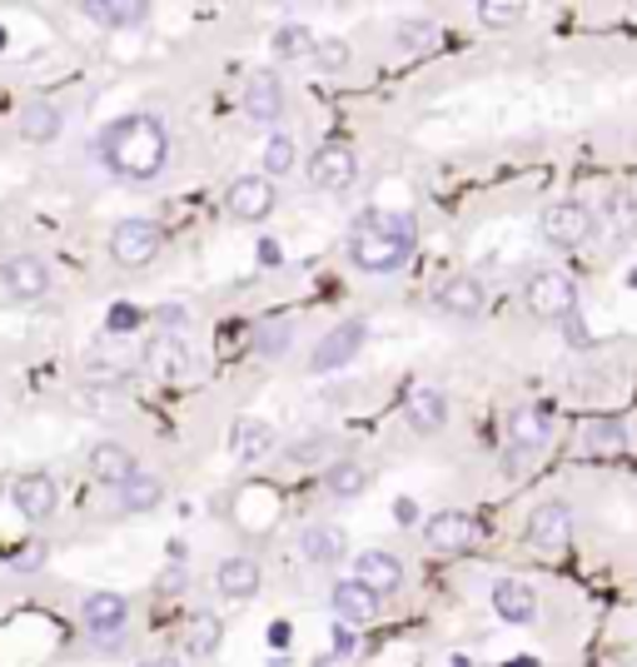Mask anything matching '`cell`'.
<instances>
[{"label":"cell","instance_id":"cell-5","mask_svg":"<svg viewBox=\"0 0 637 667\" xmlns=\"http://www.w3.org/2000/svg\"><path fill=\"white\" fill-rule=\"evenodd\" d=\"M573 543V508L567 503H537L528 518V548L537 557H563Z\"/></svg>","mask_w":637,"mask_h":667},{"label":"cell","instance_id":"cell-10","mask_svg":"<svg viewBox=\"0 0 637 667\" xmlns=\"http://www.w3.org/2000/svg\"><path fill=\"white\" fill-rule=\"evenodd\" d=\"M10 503L20 508V518H30V523H40V518H50L55 513V503H60V488H55V478L50 473H20L15 483H10Z\"/></svg>","mask_w":637,"mask_h":667},{"label":"cell","instance_id":"cell-13","mask_svg":"<svg viewBox=\"0 0 637 667\" xmlns=\"http://www.w3.org/2000/svg\"><path fill=\"white\" fill-rule=\"evenodd\" d=\"M279 110H284V85H279L274 70H259V75H249V85H244V119H254V125H274Z\"/></svg>","mask_w":637,"mask_h":667},{"label":"cell","instance_id":"cell-46","mask_svg":"<svg viewBox=\"0 0 637 667\" xmlns=\"http://www.w3.org/2000/svg\"><path fill=\"white\" fill-rule=\"evenodd\" d=\"M0 45H6V30H0Z\"/></svg>","mask_w":637,"mask_h":667},{"label":"cell","instance_id":"cell-6","mask_svg":"<svg viewBox=\"0 0 637 667\" xmlns=\"http://www.w3.org/2000/svg\"><path fill=\"white\" fill-rule=\"evenodd\" d=\"M155 254H159V225H149V219H125V225H115V235H109V259H115V264L139 269Z\"/></svg>","mask_w":637,"mask_h":667},{"label":"cell","instance_id":"cell-39","mask_svg":"<svg viewBox=\"0 0 637 667\" xmlns=\"http://www.w3.org/2000/svg\"><path fill=\"white\" fill-rule=\"evenodd\" d=\"M314 60H318V70H344L348 65V45H344V40H318Z\"/></svg>","mask_w":637,"mask_h":667},{"label":"cell","instance_id":"cell-25","mask_svg":"<svg viewBox=\"0 0 637 667\" xmlns=\"http://www.w3.org/2000/svg\"><path fill=\"white\" fill-rule=\"evenodd\" d=\"M145 364L155 368L159 378H189L195 358H189V348L179 344V338H155V344L145 348Z\"/></svg>","mask_w":637,"mask_h":667},{"label":"cell","instance_id":"cell-17","mask_svg":"<svg viewBox=\"0 0 637 667\" xmlns=\"http://www.w3.org/2000/svg\"><path fill=\"white\" fill-rule=\"evenodd\" d=\"M408 408V424H414V434H438V428L448 424V398L438 394L434 384H414L404 398Z\"/></svg>","mask_w":637,"mask_h":667},{"label":"cell","instance_id":"cell-7","mask_svg":"<svg viewBox=\"0 0 637 667\" xmlns=\"http://www.w3.org/2000/svg\"><path fill=\"white\" fill-rule=\"evenodd\" d=\"M364 338H368V324L364 319H344L338 329H328L324 338H318V348L309 354V368L314 374H328V368H344L348 358L364 348Z\"/></svg>","mask_w":637,"mask_h":667},{"label":"cell","instance_id":"cell-31","mask_svg":"<svg viewBox=\"0 0 637 667\" xmlns=\"http://www.w3.org/2000/svg\"><path fill=\"white\" fill-rule=\"evenodd\" d=\"M159 498H165V483H159L155 473H135L119 488V503H125L129 513H149V508H159Z\"/></svg>","mask_w":637,"mask_h":667},{"label":"cell","instance_id":"cell-18","mask_svg":"<svg viewBox=\"0 0 637 667\" xmlns=\"http://www.w3.org/2000/svg\"><path fill=\"white\" fill-rule=\"evenodd\" d=\"M354 577L384 597V593H398V583H404V563H398L394 553H378V548H368V553L354 557Z\"/></svg>","mask_w":637,"mask_h":667},{"label":"cell","instance_id":"cell-1","mask_svg":"<svg viewBox=\"0 0 637 667\" xmlns=\"http://www.w3.org/2000/svg\"><path fill=\"white\" fill-rule=\"evenodd\" d=\"M100 159L115 169L119 179H155L169 165V129L159 115L139 110V115H119L100 129Z\"/></svg>","mask_w":637,"mask_h":667},{"label":"cell","instance_id":"cell-8","mask_svg":"<svg viewBox=\"0 0 637 667\" xmlns=\"http://www.w3.org/2000/svg\"><path fill=\"white\" fill-rule=\"evenodd\" d=\"M80 623H85V633L95 643H119L129 623V603L119 593H90L85 607H80Z\"/></svg>","mask_w":637,"mask_h":667},{"label":"cell","instance_id":"cell-14","mask_svg":"<svg viewBox=\"0 0 637 667\" xmlns=\"http://www.w3.org/2000/svg\"><path fill=\"white\" fill-rule=\"evenodd\" d=\"M334 613L344 627H368L378 617V593L358 577H344V583H334Z\"/></svg>","mask_w":637,"mask_h":667},{"label":"cell","instance_id":"cell-41","mask_svg":"<svg viewBox=\"0 0 637 667\" xmlns=\"http://www.w3.org/2000/svg\"><path fill=\"white\" fill-rule=\"evenodd\" d=\"M324 454H334V444H328V438H309V444L294 448V463H314V458H324Z\"/></svg>","mask_w":637,"mask_h":667},{"label":"cell","instance_id":"cell-44","mask_svg":"<svg viewBox=\"0 0 637 667\" xmlns=\"http://www.w3.org/2000/svg\"><path fill=\"white\" fill-rule=\"evenodd\" d=\"M394 518H398V523H414V503H408V498H398V508H394Z\"/></svg>","mask_w":637,"mask_h":667},{"label":"cell","instance_id":"cell-28","mask_svg":"<svg viewBox=\"0 0 637 667\" xmlns=\"http://www.w3.org/2000/svg\"><path fill=\"white\" fill-rule=\"evenodd\" d=\"M60 135V110L55 105H25L20 110V139L25 145H50Z\"/></svg>","mask_w":637,"mask_h":667},{"label":"cell","instance_id":"cell-22","mask_svg":"<svg viewBox=\"0 0 637 667\" xmlns=\"http://www.w3.org/2000/svg\"><path fill=\"white\" fill-rule=\"evenodd\" d=\"M215 583H219V593H224V597H234V603H249V597L259 593V583H264V573H259L254 557L239 553V557H224V563H219Z\"/></svg>","mask_w":637,"mask_h":667},{"label":"cell","instance_id":"cell-40","mask_svg":"<svg viewBox=\"0 0 637 667\" xmlns=\"http://www.w3.org/2000/svg\"><path fill=\"white\" fill-rule=\"evenodd\" d=\"M139 319H145V314H139L135 304H115L105 314V329H109V334H129V329H139Z\"/></svg>","mask_w":637,"mask_h":667},{"label":"cell","instance_id":"cell-35","mask_svg":"<svg viewBox=\"0 0 637 667\" xmlns=\"http://www.w3.org/2000/svg\"><path fill=\"white\" fill-rule=\"evenodd\" d=\"M314 45H318V40L309 35L304 25H279V30H274V55H279V60H294V55H314Z\"/></svg>","mask_w":637,"mask_h":667},{"label":"cell","instance_id":"cell-23","mask_svg":"<svg viewBox=\"0 0 637 667\" xmlns=\"http://www.w3.org/2000/svg\"><path fill=\"white\" fill-rule=\"evenodd\" d=\"M6 289L15 299H40L50 289V264L40 254H15L6 264Z\"/></svg>","mask_w":637,"mask_h":667},{"label":"cell","instance_id":"cell-9","mask_svg":"<svg viewBox=\"0 0 637 667\" xmlns=\"http://www.w3.org/2000/svg\"><path fill=\"white\" fill-rule=\"evenodd\" d=\"M424 538L434 553H468L478 543V523L468 513H458V508H443V513H434L424 523Z\"/></svg>","mask_w":637,"mask_h":667},{"label":"cell","instance_id":"cell-34","mask_svg":"<svg viewBox=\"0 0 637 667\" xmlns=\"http://www.w3.org/2000/svg\"><path fill=\"white\" fill-rule=\"evenodd\" d=\"M364 488H368V473L358 463H348V458H344V463L328 468V493H334V498H358Z\"/></svg>","mask_w":637,"mask_h":667},{"label":"cell","instance_id":"cell-30","mask_svg":"<svg viewBox=\"0 0 637 667\" xmlns=\"http://www.w3.org/2000/svg\"><path fill=\"white\" fill-rule=\"evenodd\" d=\"M398 50H408V55H428V50L443 45V30L434 25V20H404V25L394 30Z\"/></svg>","mask_w":637,"mask_h":667},{"label":"cell","instance_id":"cell-38","mask_svg":"<svg viewBox=\"0 0 637 667\" xmlns=\"http://www.w3.org/2000/svg\"><path fill=\"white\" fill-rule=\"evenodd\" d=\"M478 20H483V25H518V20H523V6H518V0H478Z\"/></svg>","mask_w":637,"mask_h":667},{"label":"cell","instance_id":"cell-24","mask_svg":"<svg viewBox=\"0 0 637 667\" xmlns=\"http://www.w3.org/2000/svg\"><path fill=\"white\" fill-rule=\"evenodd\" d=\"M269 448H274V428H269L264 418H234V428H229V454H234L239 463H259Z\"/></svg>","mask_w":637,"mask_h":667},{"label":"cell","instance_id":"cell-29","mask_svg":"<svg viewBox=\"0 0 637 667\" xmlns=\"http://www.w3.org/2000/svg\"><path fill=\"white\" fill-rule=\"evenodd\" d=\"M583 448H587V454H597V458H617L627 448V428L613 424V418H597V424L583 428Z\"/></svg>","mask_w":637,"mask_h":667},{"label":"cell","instance_id":"cell-45","mask_svg":"<svg viewBox=\"0 0 637 667\" xmlns=\"http://www.w3.org/2000/svg\"><path fill=\"white\" fill-rule=\"evenodd\" d=\"M139 667H179V663H175V657H145Z\"/></svg>","mask_w":637,"mask_h":667},{"label":"cell","instance_id":"cell-20","mask_svg":"<svg viewBox=\"0 0 637 667\" xmlns=\"http://www.w3.org/2000/svg\"><path fill=\"white\" fill-rule=\"evenodd\" d=\"M90 473H95L100 483H109V488H125L129 478L139 473V463H135V454H129L125 444H95L90 448Z\"/></svg>","mask_w":637,"mask_h":667},{"label":"cell","instance_id":"cell-43","mask_svg":"<svg viewBox=\"0 0 637 667\" xmlns=\"http://www.w3.org/2000/svg\"><path fill=\"white\" fill-rule=\"evenodd\" d=\"M269 643L284 647V643H289V623H274V627H269Z\"/></svg>","mask_w":637,"mask_h":667},{"label":"cell","instance_id":"cell-32","mask_svg":"<svg viewBox=\"0 0 637 667\" xmlns=\"http://www.w3.org/2000/svg\"><path fill=\"white\" fill-rule=\"evenodd\" d=\"M354 225H368V229H378V235L408 239V244H414V239H418V225H414V215H394V209H364V215H358Z\"/></svg>","mask_w":637,"mask_h":667},{"label":"cell","instance_id":"cell-33","mask_svg":"<svg viewBox=\"0 0 637 667\" xmlns=\"http://www.w3.org/2000/svg\"><path fill=\"white\" fill-rule=\"evenodd\" d=\"M289 338H294V324H289V319H264V324L254 329V348L264 358H284L289 354Z\"/></svg>","mask_w":637,"mask_h":667},{"label":"cell","instance_id":"cell-4","mask_svg":"<svg viewBox=\"0 0 637 667\" xmlns=\"http://www.w3.org/2000/svg\"><path fill=\"white\" fill-rule=\"evenodd\" d=\"M593 209L577 205V199H557V205L543 209V219H537V229H543V239L553 249H583L587 239H593Z\"/></svg>","mask_w":637,"mask_h":667},{"label":"cell","instance_id":"cell-42","mask_svg":"<svg viewBox=\"0 0 637 667\" xmlns=\"http://www.w3.org/2000/svg\"><path fill=\"white\" fill-rule=\"evenodd\" d=\"M563 334H567V344H573V348H587V329H583V319H567V324H563Z\"/></svg>","mask_w":637,"mask_h":667},{"label":"cell","instance_id":"cell-36","mask_svg":"<svg viewBox=\"0 0 637 667\" xmlns=\"http://www.w3.org/2000/svg\"><path fill=\"white\" fill-rule=\"evenodd\" d=\"M219 637H224V623H219L215 613L189 617V647H195V653H215Z\"/></svg>","mask_w":637,"mask_h":667},{"label":"cell","instance_id":"cell-3","mask_svg":"<svg viewBox=\"0 0 637 667\" xmlns=\"http://www.w3.org/2000/svg\"><path fill=\"white\" fill-rule=\"evenodd\" d=\"M408 254H414L408 239L378 235V229H368V225H354V235H348V259H354L364 274H394V269L408 264Z\"/></svg>","mask_w":637,"mask_h":667},{"label":"cell","instance_id":"cell-19","mask_svg":"<svg viewBox=\"0 0 637 667\" xmlns=\"http://www.w3.org/2000/svg\"><path fill=\"white\" fill-rule=\"evenodd\" d=\"M229 209H234L239 219H264L269 209H274V185H269V175H239L234 185H229Z\"/></svg>","mask_w":637,"mask_h":667},{"label":"cell","instance_id":"cell-21","mask_svg":"<svg viewBox=\"0 0 637 667\" xmlns=\"http://www.w3.org/2000/svg\"><path fill=\"white\" fill-rule=\"evenodd\" d=\"M603 225H607V239L613 249H627L637 239V199L627 189H607L603 199Z\"/></svg>","mask_w":637,"mask_h":667},{"label":"cell","instance_id":"cell-26","mask_svg":"<svg viewBox=\"0 0 637 667\" xmlns=\"http://www.w3.org/2000/svg\"><path fill=\"white\" fill-rule=\"evenodd\" d=\"M80 10H85L90 20L115 25V30H135V25H145V15H149V6H139V0H85Z\"/></svg>","mask_w":637,"mask_h":667},{"label":"cell","instance_id":"cell-27","mask_svg":"<svg viewBox=\"0 0 637 667\" xmlns=\"http://www.w3.org/2000/svg\"><path fill=\"white\" fill-rule=\"evenodd\" d=\"M344 553H348L344 528H334V523L304 528V557H309V563H338Z\"/></svg>","mask_w":637,"mask_h":667},{"label":"cell","instance_id":"cell-37","mask_svg":"<svg viewBox=\"0 0 637 667\" xmlns=\"http://www.w3.org/2000/svg\"><path fill=\"white\" fill-rule=\"evenodd\" d=\"M294 169V139L289 135H269L264 139V175L274 179V175H289Z\"/></svg>","mask_w":637,"mask_h":667},{"label":"cell","instance_id":"cell-12","mask_svg":"<svg viewBox=\"0 0 637 667\" xmlns=\"http://www.w3.org/2000/svg\"><path fill=\"white\" fill-rule=\"evenodd\" d=\"M434 304L443 309L448 319H478L488 309V294L473 274H448L443 284L434 289Z\"/></svg>","mask_w":637,"mask_h":667},{"label":"cell","instance_id":"cell-16","mask_svg":"<svg viewBox=\"0 0 637 667\" xmlns=\"http://www.w3.org/2000/svg\"><path fill=\"white\" fill-rule=\"evenodd\" d=\"M547 438H553V424H547L543 408H518V414L508 418V448H513V458L547 448Z\"/></svg>","mask_w":637,"mask_h":667},{"label":"cell","instance_id":"cell-15","mask_svg":"<svg viewBox=\"0 0 637 667\" xmlns=\"http://www.w3.org/2000/svg\"><path fill=\"white\" fill-rule=\"evenodd\" d=\"M493 607H498L503 623L528 627L537 617V593L528 583H518V577H498V583H493Z\"/></svg>","mask_w":637,"mask_h":667},{"label":"cell","instance_id":"cell-2","mask_svg":"<svg viewBox=\"0 0 637 667\" xmlns=\"http://www.w3.org/2000/svg\"><path fill=\"white\" fill-rule=\"evenodd\" d=\"M523 304L537 324H567L577 314V284L567 274H557V269H543V274L528 279Z\"/></svg>","mask_w":637,"mask_h":667},{"label":"cell","instance_id":"cell-11","mask_svg":"<svg viewBox=\"0 0 637 667\" xmlns=\"http://www.w3.org/2000/svg\"><path fill=\"white\" fill-rule=\"evenodd\" d=\"M358 175V159L348 145H318L309 159V185L314 189H348Z\"/></svg>","mask_w":637,"mask_h":667}]
</instances>
